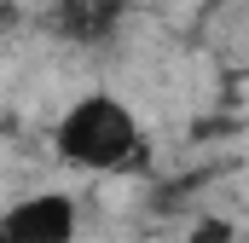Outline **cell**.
<instances>
[{
	"label": "cell",
	"mask_w": 249,
	"mask_h": 243,
	"mask_svg": "<svg viewBox=\"0 0 249 243\" xmlns=\"http://www.w3.org/2000/svg\"><path fill=\"white\" fill-rule=\"evenodd\" d=\"M53 151L70 168L87 174H122L133 162H145V127L116 93H87L75 99L53 127Z\"/></svg>",
	"instance_id": "1"
},
{
	"label": "cell",
	"mask_w": 249,
	"mask_h": 243,
	"mask_svg": "<svg viewBox=\"0 0 249 243\" xmlns=\"http://www.w3.org/2000/svg\"><path fill=\"white\" fill-rule=\"evenodd\" d=\"M0 243H75V203L64 191H29L0 208Z\"/></svg>",
	"instance_id": "2"
},
{
	"label": "cell",
	"mask_w": 249,
	"mask_h": 243,
	"mask_svg": "<svg viewBox=\"0 0 249 243\" xmlns=\"http://www.w3.org/2000/svg\"><path fill=\"white\" fill-rule=\"evenodd\" d=\"M186 243H226V226H214V220H203L197 232H191Z\"/></svg>",
	"instance_id": "3"
},
{
	"label": "cell",
	"mask_w": 249,
	"mask_h": 243,
	"mask_svg": "<svg viewBox=\"0 0 249 243\" xmlns=\"http://www.w3.org/2000/svg\"><path fill=\"white\" fill-rule=\"evenodd\" d=\"M209 6H226V0H209Z\"/></svg>",
	"instance_id": "4"
}]
</instances>
